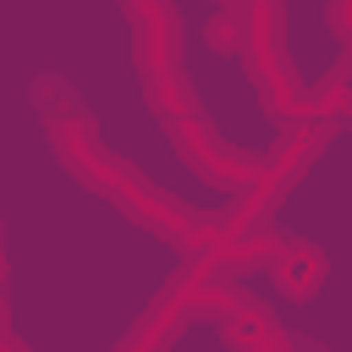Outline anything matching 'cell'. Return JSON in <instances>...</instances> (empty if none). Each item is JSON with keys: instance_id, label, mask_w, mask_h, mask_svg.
Masks as SVG:
<instances>
[{"instance_id": "3957f363", "label": "cell", "mask_w": 352, "mask_h": 352, "mask_svg": "<svg viewBox=\"0 0 352 352\" xmlns=\"http://www.w3.org/2000/svg\"><path fill=\"white\" fill-rule=\"evenodd\" d=\"M28 99H33L38 121H44V143H50L55 165H60L77 187L99 192L104 176H110V165H116V148L104 143V132H99L94 110L82 104V94H77L60 72H38V77L28 82Z\"/></svg>"}, {"instance_id": "7c38bea8", "label": "cell", "mask_w": 352, "mask_h": 352, "mask_svg": "<svg viewBox=\"0 0 352 352\" xmlns=\"http://www.w3.org/2000/svg\"><path fill=\"white\" fill-rule=\"evenodd\" d=\"M209 6H236V0H209Z\"/></svg>"}, {"instance_id": "6da1fadb", "label": "cell", "mask_w": 352, "mask_h": 352, "mask_svg": "<svg viewBox=\"0 0 352 352\" xmlns=\"http://www.w3.org/2000/svg\"><path fill=\"white\" fill-rule=\"evenodd\" d=\"M116 11L126 16L132 28V66H138V82H143V104L160 126L182 121V116H198V94H192V77H187V55H182V11L176 0H116Z\"/></svg>"}, {"instance_id": "5b68a950", "label": "cell", "mask_w": 352, "mask_h": 352, "mask_svg": "<svg viewBox=\"0 0 352 352\" xmlns=\"http://www.w3.org/2000/svg\"><path fill=\"white\" fill-rule=\"evenodd\" d=\"M165 138H170L176 160H182L198 182H209V187H220V192H231V198L248 192V187L258 182V170H264V148H236V143H226L204 110L170 121Z\"/></svg>"}, {"instance_id": "ba28073f", "label": "cell", "mask_w": 352, "mask_h": 352, "mask_svg": "<svg viewBox=\"0 0 352 352\" xmlns=\"http://www.w3.org/2000/svg\"><path fill=\"white\" fill-rule=\"evenodd\" d=\"M346 110H352V60L341 50L336 66L308 88V121H341L346 126Z\"/></svg>"}, {"instance_id": "8992f818", "label": "cell", "mask_w": 352, "mask_h": 352, "mask_svg": "<svg viewBox=\"0 0 352 352\" xmlns=\"http://www.w3.org/2000/svg\"><path fill=\"white\" fill-rule=\"evenodd\" d=\"M214 330H220V341L231 346V352H324V346H314V341H302V336H292L253 292H231V302H226V314L214 319Z\"/></svg>"}, {"instance_id": "30bf717a", "label": "cell", "mask_w": 352, "mask_h": 352, "mask_svg": "<svg viewBox=\"0 0 352 352\" xmlns=\"http://www.w3.org/2000/svg\"><path fill=\"white\" fill-rule=\"evenodd\" d=\"M346 11H352V0H324V22H330V38L346 50L352 44V28H346Z\"/></svg>"}, {"instance_id": "9c48e42d", "label": "cell", "mask_w": 352, "mask_h": 352, "mask_svg": "<svg viewBox=\"0 0 352 352\" xmlns=\"http://www.w3.org/2000/svg\"><path fill=\"white\" fill-rule=\"evenodd\" d=\"M204 44L214 55H236L242 50V0L236 6H214V16L204 22Z\"/></svg>"}, {"instance_id": "277c9868", "label": "cell", "mask_w": 352, "mask_h": 352, "mask_svg": "<svg viewBox=\"0 0 352 352\" xmlns=\"http://www.w3.org/2000/svg\"><path fill=\"white\" fill-rule=\"evenodd\" d=\"M99 198H104V204H116L132 226L154 231L160 242H170V248H182V253H198V248L209 242L214 220H220V209H192V204H182L176 192L154 187V182H148L132 160H121V154H116V165H110V176H104V187H99Z\"/></svg>"}, {"instance_id": "52a82bcc", "label": "cell", "mask_w": 352, "mask_h": 352, "mask_svg": "<svg viewBox=\"0 0 352 352\" xmlns=\"http://www.w3.org/2000/svg\"><path fill=\"white\" fill-rule=\"evenodd\" d=\"M264 275H270V286H275L280 302H314L319 286H324V275H330V258H324L319 242H308V236H286V248L270 258Z\"/></svg>"}, {"instance_id": "8fae6325", "label": "cell", "mask_w": 352, "mask_h": 352, "mask_svg": "<svg viewBox=\"0 0 352 352\" xmlns=\"http://www.w3.org/2000/svg\"><path fill=\"white\" fill-rule=\"evenodd\" d=\"M0 302H6V220H0Z\"/></svg>"}, {"instance_id": "7a4b0ae2", "label": "cell", "mask_w": 352, "mask_h": 352, "mask_svg": "<svg viewBox=\"0 0 352 352\" xmlns=\"http://www.w3.org/2000/svg\"><path fill=\"white\" fill-rule=\"evenodd\" d=\"M236 60L248 66V82L258 88V104L275 126L308 121V82L292 60L280 0H242V50H236Z\"/></svg>"}]
</instances>
